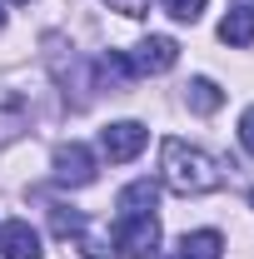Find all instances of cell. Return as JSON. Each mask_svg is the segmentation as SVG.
Returning <instances> with one entry per match:
<instances>
[{
  "mask_svg": "<svg viewBox=\"0 0 254 259\" xmlns=\"http://www.w3.org/2000/svg\"><path fill=\"white\" fill-rule=\"evenodd\" d=\"M159 175H164V185H170V190L185 194V199H190V194L220 190V180H224L220 164L209 160L199 145H185V140H175V135L159 145Z\"/></svg>",
  "mask_w": 254,
  "mask_h": 259,
  "instance_id": "obj_1",
  "label": "cell"
},
{
  "mask_svg": "<svg viewBox=\"0 0 254 259\" xmlns=\"http://www.w3.org/2000/svg\"><path fill=\"white\" fill-rule=\"evenodd\" d=\"M115 249L125 259H155L159 254V220L155 214H125L115 225Z\"/></svg>",
  "mask_w": 254,
  "mask_h": 259,
  "instance_id": "obj_2",
  "label": "cell"
},
{
  "mask_svg": "<svg viewBox=\"0 0 254 259\" xmlns=\"http://www.w3.org/2000/svg\"><path fill=\"white\" fill-rule=\"evenodd\" d=\"M50 169H55V185H65V190H85V185H95V155H90L80 140L55 145Z\"/></svg>",
  "mask_w": 254,
  "mask_h": 259,
  "instance_id": "obj_3",
  "label": "cell"
},
{
  "mask_svg": "<svg viewBox=\"0 0 254 259\" xmlns=\"http://www.w3.org/2000/svg\"><path fill=\"white\" fill-rule=\"evenodd\" d=\"M145 140H150V130L140 125V120H115V125L100 130V155L110 164H125V160H135L145 150Z\"/></svg>",
  "mask_w": 254,
  "mask_h": 259,
  "instance_id": "obj_4",
  "label": "cell"
},
{
  "mask_svg": "<svg viewBox=\"0 0 254 259\" xmlns=\"http://www.w3.org/2000/svg\"><path fill=\"white\" fill-rule=\"evenodd\" d=\"M175 60H180V45H175L170 35H150V40L135 45L130 70H135V75H164V70H175Z\"/></svg>",
  "mask_w": 254,
  "mask_h": 259,
  "instance_id": "obj_5",
  "label": "cell"
},
{
  "mask_svg": "<svg viewBox=\"0 0 254 259\" xmlns=\"http://www.w3.org/2000/svg\"><path fill=\"white\" fill-rule=\"evenodd\" d=\"M0 254L5 259H45V249H40V234L25 220H10V225H0Z\"/></svg>",
  "mask_w": 254,
  "mask_h": 259,
  "instance_id": "obj_6",
  "label": "cell"
},
{
  "mask_svg": "<svg viewBox=\"0 0 254 259\" xmlns=\"http://www.w3.org/2000/svg\"><path fill=\"white\" fill-rule=\"evenodd\" d=\"M25 125H30L25 95H20V90H0V140H15Z\"/></svg>",
  "mask_w": 254,
  "mask_h": 259,
  "instance_id": "obj_7",
  "label": "cell"
},
{
  "mask_svg": "<svg viewBox=\"0 0 254 259\" xmlns=\"http://www.w3.org/2000/svg\"><path fill=\"white\" fill-rule=\"evenodd\" d=\"M220 40L224 45H254V5H234L220 20Z\"/></svg>",
  "mask_w": 254,
  "mask_h": 259,
  "instance_id": "obj_8",
  "label": "cell"
},
{
  "mask_svg": "<svg viewBox=\"0 0 254 259\" xmlns=\"http://www.w3.org/2000/svg\"><path fill=\"white\" fill-rule=\"evenodd\" d=\"M155 199H159L155 180H135V185H125V190H120V220H125V214H150Z\"/></svg>",
  "mask_w": 254,
  "mask_h": 259,
  "instance_id": "obj_9",
  "label": "cell"
},
{
  "mask_svg": "<svg viewBox=\"0 0 254 259\" xmlns=\"http://www.w3.org/2000/svg\"><path fill=\"white\" fill-rule=\"evenodd\" d=\"M180 259H224V239L215 229H194L180 239Z\"/></svg>",
  "mask_w": 254,
  "mask_h": 259,
  "instance_id": "obj_10",
  "label": "cell"
},
{
  "mask_svg": "<svg viewBox=\"0 0 254 259\" xmlns=\"http://www.w3.org/2000/svg\"><path fill=\"white\" fill-rule=\"evenodd\" d=\"M220 105H224V90L215 85V80L194 75V80H190V110H199V115H215Z\"/></svg>",
  "mask_w": 254,
  "mask_h": 259,
  "instance_id": "obj_11",
  "label": "cell"
},
{
  "mask_svg": "<svg viewBox=\"0 0 254 259\" xmlns=\"http://www.w3.org/2000/svg\"><path fill=\"white\" fill-rule=\"evenodd\" d=\"M159 5H164V15L180 20V25H194V20L204 15V0H159Z\"/></svg>",
  "mask_w": 254,
  "mask_h": 259,
  "instance_id": "obj_12",
  "label": "cell"
},
{
  "mask_svg": "<svg viewBox=\"0 0 254 259\" xmlns=\"http://www.w3.org/2000/svg\"><path fill=\"white\" fill-rule=\"evenodd\" d=\"M50 225H55V234H65V239H70V234H75V239H85V214H75V209L65 214L60 204H55V209H50Z\"/></svg>",
  "mask_w": 254,
  "mask_h": 259,
  "instance_id": "obj_13",
  "label": "cell"
},
{
  "mask_svg": "<svg viewBox=\"0 0 254 259\" xmlns=\"http://www.w3.org/2000/svg\"><path fill=\"white\" fill-rule=\"evenodd\" d=\"M110 10H120V15H130V20H140V15H150V0H105Z\"/></svg>",
  "mask_w": 254,
  "mask_h": 259,
  "instance_id": "obj_14",
  "label": "cell"
},
{
  "mask_svg": "<svg viewBox=\"0 0 254 259\" xmlns=\"http://www.w3.org/2000/svg\"><path fill=\"white\" fill-rule=\"evenodd\" d=\"M239 145H244V150L254 155V105L244 110V115H239Z\"/></svg>",
  "mask_w": 254,
  "mask_h": 259,
  "instance_id": "obj_15",
  "label": "cell"
},
{
  "mask_svg": "<svg viewBox=\"0 0 254 259\" xmlns=\"http://www.w3.org/2000/svg\"><path fill=\"white\" fill-rule=\"evenodd\" d=\"M0 25H5V5H0Z\"/></svg>",
  "mask_w": 254,
  "mask_h": 259,
  "instance_id": "obj_16",
  "label": "cell"
},
{
  "mask_svg": "<svg viewBox=\"0 0 254 259\" xmlns=\"http://www.w3.org/2000/svg\"><path fill=\"white\" fill-rule=\"evenodd\" d=\"M15 5H25V0H15Z\"/></svg>",
  "mask_w": 254,
  "mask_h": 259,
  "instance_id": "obj_17",
  "label": "cell"
},
{
  "mask_svg": "<svg viewBox=\"0 0 254 259\" xmlns=\"http://www.w3.org/2000/svg\"><path fill=\"white\" fill-rule=\"evenodd\" d=\"M249 204H254V194H249Z\"/></svg>",
  "mask_w": 254,
  "mask_h": 259,
  "instance_id": "obj_18",
  "label": "cell"
}]
</instances>
